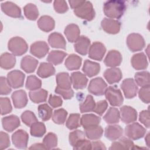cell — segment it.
I'll return each mask as SVG.
<instances>
[{
  "mask_svg": "<svg viewBox=\"0 0 150 150\" xmlns=\"http://www.w3.org/2000/svg\"><path fill=\"white\" fill-rule=\"evenodd\" d=\"M149 134L148 133L145 138V142L146 143V145L148 146H149Z\"/></svg>",
  "mask_w": 150,
  "mask_h": 150,
  "instance_id": "cell-63",
  "label": "cell"
},
{
  "mask_svg": "<svg viewBox=\"0 0 150 150\" xmlns=\"http://www.w3.org/2000/svg\"><path fill=\"white\" fill-rule=\"evenodd\" d=\"M108 107V103L105 100H101L98 101L94 107L93 111L99 115H102Z\"/></svg>",
  "mask_w": 150,
  "mask_h": 150,
  "instance_id": "cell-54",
  "label": "cell"
},
{
  "mask_svg": "<svg viewBox=\"0 0 150 150\" xmlns=\"http://www.w3.org/2000/svg\"><path fill=\"white\" fill-rule=\"evenodd\" d=\"M30 134L35 137H41L46 132L45 124L41 122H36L30 126Z\"/></svg>",
  "mask_w": 150,
  "mask_h": 150,
  "instance_id": "cell-42",
  "label": "cell"
},
{
  "mask_svg": "<svg viewBox=\"0 0 150 150\" xmlns=\"http://www.w3.org/2000/svg\"><path fill=\"white\" fill-rule=\"evenodd\" d=\"M80 117L79 114H71L66 121V127L67 128L69 129H74L79 127L81 124Z\"/></svg>",
  "mask_w": 150,
  "mask_h": 150,
  "instance_id": "cell-48",
  "label": "cell"
},
{
  "mask_svg": "<svg viewBox=\"0 0 150 150\" xmlns=\"http://www.w3.org/2000/svg\"><path fill=\"white\" fill-rule=\"evenodd\" d=\"M55 73V69L50 63H41L37 70L38 75L42 78H47Z\"/></svg>",
  "mask_w": 150,
  "mask_h": 150,
  "instance_id": "cell-32",
  "label": "cell"
},
{
  "mask_svg": "<svg viewBox=\"0 0 150 150\" xmlns=\"http://www.w3.org/2000/svg\"><path fill=\"white\" fill-rule=\"evenodd\" d=\"M49 47L48 45L44 41L35 42L31 45L30 48V53L38 58L41 59L45 56L48 53Z\"/></svg>",
  "mask_w": 150,
  "mask_h": 150,
  "instance_id": "cell-13",
  "label": "cell"
},
{
  "mask_svg": "<svg viewBox=\"0 0 150 150\" xmlns=\"http://www.w3.org/2000/svg\"><path fill=\"white\" fill-rule=\"evenodd\" d=\"M91 149H106V148L102 142L93 141L91 142Z\"/></svg>",
  "mask_w": 150,
  "mask_h": 150,
  "instance_id": "cell-60",
  "label": "cell"
},
{
  "mask_svg": "<svg viewBox=\"0 0 150 150\" xmlns=\"http://www.w3.org/2000/svg\"><path fill=\"white\" fill-rule=\"evenodd\" d=\"M74 149H91V142L84 139L73 146Z\"/></svg>",
  "mask_w": 150,
  "mask_h": 150,
  "instance_id": "cell-59",
  "label": "cell"
},
{
  "mask_svg": "<svg viewBox=\"0 0 150 150\" xmlns=\"http://www.w3.org/2000/svg\"><path fill=\"white\" fill-rule=\"evenodd\" d=\"M16 63V58L13 54L9 53H4L1 56L0 65L2 69H10L14 67Z\"/></svg>",
  "mask_w": 150,
  "mask_h": 150,
  "instance_id": "cell-34",
  "label": "cell"
},
{
  "mask_svg": "<svg viewBox=\"0 0 150 150\" xmlns=\"http://www.w3.org/2000/svg\"><path fill=\"white\" fill-rule=\"evenodd\" d=\"M67 115V112L63 108H60L54 111L52 116V120L56 124H63L66 121Z\"/></svg>",
  "mask_w": 150,
  "mask_h": 150,
  "instance_id": "cell-47",
  "label": "cell"
},
{
  "mask_svg": "<svg viewBox=\"0 0 150 150\" xmlns=\"http://www.w3.org/2000/svg\"><path fill=\"white\" fill-rule=\"evenodd\" d=\"M42 86V81L36 76L30 75L28 77L26 82V88L30 91L39 89Z\"/></svg>",
  "mask_w": 150,
  "mask_h": 150,
  "instance_id": "cell-43",
  "label": "cell"
},
{
  "mask_svg": "<svg viewBox=\"0 0 150 150\" xmlns=\"http://www.w3.org/2000/svg\"><path fill=\"white\" fill-rule=\"evenodd\" d=\"M43 144L47 149L54 148L57 145V136L52 132L48 133L43 138Z\"/></svg>",
  "mask_w": 150,
  "mask_h": 150,
  "instance_id": "cell-46",
  "label": "cell"
},
{
  "mask_svg": "<svg viewBox=\"0 0 150 150\" xmlns=\"http://www.w3.org/2000/svg\"><path fill=\"white\" fill-rule=\"evenodd\" d=\"M55 93L61 95L65 100L71 98L74 96V91L71 88L70 89H62L56 87L55 88Z\"/></svg>",
  "mask_w": 150,
  "mask_h": 150,
  "instance_id": "cell-55",
  "label": "cell"
},
{
  "mask_svg": "<svg viewBox=\"0 0 150 150\" xmlns=\"http://www.w3.org/2000/svg\"><path fill=\"white\" fill-rule=\"evenodd\" d=\"M107 85L101 77L92 79L88 85V91L95 96H102L105 93Z\"/></svg>",
  "mask_w": 150,
  "mask_h": 150,
  "instance_id": "cell-7",
  "label": "cell"
},
{
  "mask_svg": "<svg viewBox=\"0 0 150 150\" xmlns=\"http://www.w3.org/2000/svg\"><path fill=\"white\" fill-rule=\"evenodd\" d=\"M101 26L105 32L109 34H117L120 30L121 23L117 20L105 18L102 20Z\"/></svg>",
  "mask_w": 150,
  "mask_h": 150,
  "instance_id": "cell-12",
  "label": "cell"
},
{
  "mask_svg": "<svg viewBox=\"0 0 150 150\" xmlns=\"http://www.w3.org/2000/svg\"><path fill=\"white\" fill-rule=\"evenodd\" d=\"M84 129L86 136L88 138L93 140L99 139L101 137L103 133L102 127L99 125L87 128Z\"/></svg>",
  "mask_w": 150,
  "mask_h": 150,
  "instance_id": "cell-38",
  "label": "cell"
},
{
  "mask_svg": "<svg viewBox=\"0 0 150 150\" xmlns=\"http://www.w3.org/2000/svg\"><path fill=\"white\" fill-rule=\"evenodd\" d=\"M105 96L112 106H120L124 101L122 93L120 89L114 87L110 86L106 88L105 91Z\"/></svg>",
  "mask_w": 150,
  "mask_h": 150,
  "instance_id": "cell-4",
  "label": "cell"
},
{
  "mask_svg": "<svg viewBox=\"0 0 150 150\" xmlns=\"http://www.w3.org/2000/svg\"><path fill=\"white\" fill-rule=\"evenodd\" d=\"M67 53L60 50H52L51 51L47 57V60L51 64L57 65L62 63Z\"/></svg>",
  "mask_w": 150,
  "mask_h": 150,
  "instance_id": "cell-36",
  "label": "cell"
},
{
  "mask_svg": "<svg viewBox=\"0 0 150 150\" xmlns=\"http://www.w3.org/2000/svg\"><path fill=\"white\" fill-rule=\"evenodd\" d=\"M146 133V129L138 122H134L125 128V134L129 138L136 140L142 138Z\"/></svg>",
  "mask_w": 150,
  "mask_h": 150,
  "instance_id": "cell-6",
  "label": "cell"
},
{
  "mask_svg": "<svg viewBox=\"0 0 150 150\" xmlns=\"http://www.w3.org/2000/svg\"><path fill=\"white\" fill-rule=\"evenodd\" d=\"M106 52L105 46L100 42H94L90 47L88 51V56L90 58L101 61Z\"/></svg>",
  "mask_w": 150,
  "mask_h": 150,
  "instance_id": "cell-11",
  "label": "cell"
},
{
  "mask_svg": "<svg viewBox=\"0 0 150 150\" xmlns=\"http://www.w3.org/2000/svg\"><path fill=\"white\" fill-rule=\"evenodd\" d=\"M86 134L81 130H75L69 134V139L70 145L73 147L79 142L85 139Z\"/></svg>",
  "mask_w": 150,
  "mask_h": 150,
  "instance_id": "cell-45",
  "label": "cell"
},
{
  "mask_svg": "<svg viewBox=\"0 0 150 150\" xmlns=\"http://www.w3.org/2000/svg\"><path fill=\"white\" fill-rule=\"evenodd\" d=\"M85 1H69V3L70 5V7L74 9L77 8H78L79 6H80L81 4H83L84 3Z\"/></svg>",
  "mask_w": 150,
  "mask_h": 150,
  "instance_id": "cell-61",
  "label": "cell"
},
{
  "mask_svg": "<svg viewBox=\"0 0 150 150\" xmlns=\"http://www.w3.org/2000/svg\"><path fill=\"white\" fill-rule=\"evenodd\" d=\"M139 121L146 128H149V110H144L139 113Z\"/></svg>",
  "mask_w": 150,
  "mask_h": 150,
  "instance_id": "cell-58",
  "label": "cell"
},
{
  "mask_svg": "<svg viewBox=\"0 0 150 150\" xmlns=\"http://www.w3.org/2000/svg\"><path fill=\"white\" fill-rule=\"evenodd\" d=\"M100 120V118L94 114H84L81 117L80 124L85 129L87 128L98 125Z\"/></svg>",
  "mask_w": 150,
  "mask_h": 150,
  "instance_id": "cell-29",
  "label": "cell"
},
{
  "mask_svg": "<svg viewBox=\"0 0 150 150\" xmlns=\"http://www.w3.org/2000/svg\"><path fill=\"white\" fill-rule=\"evenodd\" d=\"M135 80L137 84L143 87L149 86L150 77L149 73L146 71L137 72L135 74Z\"/></svg>",
  "mask_w": 150,
  "mask_h": 150,
  "instance_id": "cell-39",
  "label": "cell"
},
{
  "mask_svg": "<svg viewBox=\"0 0 150 150\" xmlns=\"http://www.w3.org/2000/svg\"><path fill=\"white\" fill-rule=\"evenodd\" d=\"M39 116L43 121L49 120L53 114V111L47 104H42L38 107Z\"/></svg>",
  "mask_w": 150,
  "mask_h": 150,
  "instance_id": "cell-41",
  "label": "cell"
},
{
  "mask_svg": "<svg viewBox=\"0 0 150 150\" xmlns=\"http://www.w3.org/2000/svg\"><path fill=\"white\" fill-rule=\"evenodd\" d=\"M123 134L122 128L118 125L107 126L105 129V136L111 141H115L120 138Z\"/></svg>",
  "mask_w": 150,
  "mask_h": 150,
  "instance_id": "cell-26",
  "label": "cell"
},
{
  "mask_svg": "<svg viewBox=\"0 0 150 150\" xmlns=\"http://www.w3.org/2000/svg\"><path fill=\"white\" fill-rule=\"evenodd\" d=\"M29 139L28 133L23 130L19 129L12 135V141L15 147L19 149H26Z\"/></svg>",
  "mask_w": 150,
  "mask_h": 150,
  "instance_id": "cell-9",
  "label": "cell"
},
{
  "mask_svg": "<svg viewBox=\"0 0 150 150\" xmlns=\"http://www.w3.org/2000/svg\"><path fill=\"white\" fill-rule=\"evenodd\" d=\"M24 14L26 18L31 21L36 20L39 16L37 6L33 4H28L23 8Z\"/></svg>",
  "mask_w": 150,
  "mask_h": 150,
  "instance_id": "cell-40",
  "label": "cell"
},
{
  "mask_svg": "<svg viewBox=\"0 0 150 150\" xmlns=\"http://www.w3.org/2000/svg\"><path fill=\"white\" fill-rule=\"evenodd\" d=\"M53 6L55 11L59 13H63L67 11L69 8L65 1L56 0L54 1Z\"/></svg>",
  "mask_w": 150,
  "mask_h": 150,
  "instance_id": "cell-51",
  "label": "cell"
},
{
  "mask_svg": "<svg viewBox=\"0 0 150 150\" xmlns=\"http://www.w3.org/2000/svg\"><path fill=\"white\" fill-rule=\"evenodd\" d=\"M48 42L52 47L66 49V40L62 35L59 33L53 32L51 33L49 36Z\"/></svg>",
  "mask_w": 150,
  "mask_h": 150,
  "instance_id": "cell-22",
  "label": "cell"
},
{
  "mask_svg": "<svg viewBox=\"0 0 150 150\" xmlns=\"http://www.w3.org/2000/svg\"><path fill=\"white\" fill-rule=\"evenodd\" d=\"M56 83L59 88L62 89H70L71 86V77L69 73L62 72L58 73L56 76Z\"/></svg>",
  "mask_w": 150,
  "mask_h": 150,
  "instance_id": "cell-30",
  "label": "cell"
},
{
  "mask_svg": "<svg viewBox=\"0 0 150 150\" xmlns=\"http://www.w3.org/2000/svg\"><path fill=\"white\" fill-rule=\"evenodd\" d=\"M10 145V140L9 135L1 131L0 132V149L1 150L7 148Z\"/></svg>",
  "mask_w": 150,
  "mask_h": 150,
  "instance_id": "cell-56",
  "label": "cell"
},
{
  "mask_svg": "<svg viewBox=\"0 0 150 150\" xmlns=\"http://www.w3.org/2000/svg\"><path fill=\"white\" fill-rule=\"evenodd\" d=\"M8 49L13 55L21 56L25 53L28 49L26 41L22 38L16 36L12 38L8 42Z\"/></svg>",
  "mask_w": 150,
  "mask_h": 150,
  "instance_id": "cell-2",
  "label": "cell"
},
{
  "mask_svg": "<svg viewBox=\"0 0 150 150\" xmlns=\"http://www.w3.org/2000/svg\"><path fill=\"white\" fill-rule=\"evenodd\" d=\"M132 67L136 70H144L147 68L148 63L146 57L144 53H138L134 54L131 58Z\"/></svg>",
  "mask_w": 150,
  "mask_h": 150,
  "instance_id": "cell-21",
  "label": "cell"
},
{
  "mask_svg": "<svg viewBox=\"0 0 150 150\" xmlns=\"http://www.w3.org/2000/svg\"><path fill=\"white\" fill-rule=\"evenodd\" d=\"M2 124L5 131L12 132L20 125V120L16 115H11L2 118Z\"/></svg>",
  "mask_w": 150,
  "mask_h": 150,
  "instance_id": "cell-19",
  "label": "cell"
},
{
  "mask_svg": "<svg viewBox=\"0 0 150 150\" xmlns=\"http://www.w3.org/2000/svg\"><path fill=\"white\" fill-rule=\"evenodd\" d=\"M120 112L121 118L124 123L129 124L133 122L137 119V112L136 110L130 106H122L120 108Z\"/></svg>",
  "mask_w": 150,
  "mask_h": 150,
  "instance_id": "cell-14",
  "label": "cell"
},
{
  "mask_svg": "<svg viewBox=\"0 0 150 150\" xmlns=\"http://www.w3.org/2000/svg\"><path fill=\"white\" fill-rule=\"evenodd\" d=\"M134 142L129 139L123 137L119 139L118 141L114 142L110 149H133L134 147Z\"/></svg>",
  "mask_w": 150,
  "mask_h": 150,
  "instance_id": "cell-33",
  "label": "cell"
},
{
  "mask_svg": "<svg viewBox=\"0 0 150 150\" xmlns=\"http://www.w3.org/2000/svg\"><path fill=\"white\" fill-rule=\"evenodd\" d=\"M30 100L35 103H40L46 101L47 97V91L40 88L34 91H30L29 93Z\"/></svg>",
  "mask_w": 150,
  "mask_h": 150,
  "instance_id": "cell-35",
  "label": "cell"
},
{
  "mask_svg": "<svg viewBox=\"0 0 150 150\" xmlns=\"http://www.w3.org/2000/svg\"><path fill=\"white\" fill-rule=\"evenodd\" d=\"M96 103L93 97L91 95H87L84 101L80 105L81 112H87L93 111Z\"/></svg>",
  "mask_w": 150,
  "mask_h": 150,
  "instance_id": "cell-44",
  "label": "cell"
},
{
  "mask_svg": "<svg viewBox=\"0 0 150 150\" xmlns=\"http://www.w3.org/2000/svg\"><path fill=\"white\" fill-rule=\"evenodd\" d=\"M21 117L22 122L29 127H30L33 123L38 121L36 115L30 111H25L22 114Z\"/></svg>",
  "mask_w": 150,
  "mask_h": 150,
  "instance_id": "cell-49",
  "label": "cell"
},
{
  "mask_svg": "<svg viewBox=\"0 0 150 150\" xmlns=\"http://www.w3.org/2000/svg\"><path fill=\"white\" fill-rule=\"evenodd\" d=\"M121 87L127 98H132L136 96L138 86L132 79H126L122 82Z\"/></svg>",
  "mask_w": 150,
  "mask_h": 150,
  "instance_id": "cell-10",
  "label": "cell"
},
{
  "mask_svg": "<svg viewBox=\"0 0 150 150\" xmlns=\"http://www.w3.org/2000/svg\"><path fill=\"white\" fill-rule=\"evenodd\" d=\"M149 90V86H146L142 87L138 91L139 97L142 100V101L146 104H149L150 101Z\"/></svg>",
  "mask_w": 150,
  "mask_h": 150,
  "instance_id": "cell-53",
  "label": "cell"
},
{
  "mask_svg": "<svg viewBox=\"0 0 150 150\" xmlns=\"http://www.w3.org/2000/svg\"><path fill=\"white\" fill-rule=\"evenodd\" d=\"M1 103V115L7 114L12 111V108L10 100L7 97H1L0 98Z\"/></svg>",
  "mask_w": 150,
  "mask_h": 150,
  "instance_id": "cell-50",
  "label": "cell"
},
{
  "mask_svg": "<svg viewBox=\"0 0 150 150\" xmlns=\"http://www.w3.org/2000/svg\"><path fill=\"white\" fill-rule=\"evenodd\" d=\"M48 102L53 108H57L62 105V99L60 97L55 95H50Z\"/></svg>",
  "mask_w": 150,
  "mask_h": 150,
  "instance_id": "cell-57",
  "label": "cell"
},
{
  "mask_svg": "<svg viewBox=\"0 0 150 150\" xmlns=\"http://www.w3.org/2000/svg\"><path fill=\"white\" fill-rule=\"evenodd\" d=\"M38 26L40 30L49 32L54 29L55 22L52 17L44 15L41 16L38 21Z\"/></svg>",
  "mask_w": 150,
  "mask_h": 150,
  "instance_id": "cell-28",
  "label": "cell"
},
{
  "mask_svg": "<svg viewBox=\"0 0 150 150\" xmlns=\"http://www.w3.org/2000/svg\"><path fill=\"white\" fill-rule=\"evenodd\" d=\"M82 59L75 54H71L65 60V66L69 70L79 69L81 64Z\"/></svg>",
  "mask_w": 150,
  "mask_h": 150,
  "instance_id": "cell-31",
  "label": "cell"
},
{
  "mask_svg": "<svg viewBox=\"0 0 150 150\" xmlns=\"http://www.w3.org/2000/svg\"><path fill=\"white\" fill-rule=\"evenodd\" d=\"M12 91L7 79L4 77L0 78V94L1 95H7Z\"/></svg>",
  "mask_w": 150,
  "mask_h": 150,
  "instance_id": "cell-52",
  "label": "cell"
},
{
  "mask_svg": "<svg viewBox=\"0 0 150 150\" xmlns=\"http://www.w3.org/2000/svg\"><path fill=\"white\" fill-rule=\"evenodd\" d=\"M13 105L16 108H22L28 103V97L26 92L23 90L14 91L11 96Z\"/></svg>",
  "mask_w": 150,
  "mask_h": 150,
  "instance_id": "cell-17",
  "label": "cell"
},
{
  "mask_svg": "<svg viewBox=\"0 0 150 150\" xmlns=\"http://www.w3.org/2000/svg\"><path fill=\"white\" fill-rule=\"evenodd\" d=\"M126 9L124 1L120 0H111L105 2L103 10L105 16L110 18L119 19L124 14Z\"/></svg>",
  "mask_w": 150,
  "mask_h": 150,
  "instance_id": "cell-1",
  "label": "cell"
},
{
  "mask_svg": "<svg viewBox=\"0 0 150 150\" xmlns=\"http://www.w3.org/2000/svg\"><path fill=\"white\" fill-rule=\"evenodd\" d=\"M71 80L73 88L76 90L84 88L88 82V79L86 76L79 71H76L71 73Z\"/></svg>",
  "mask_w": 150,
  "mask_h": 150,
  "instance_id": "cell-18",
  "label": "cell"
},
{
  "mask_svg": "<svg viewBox=\"0 0 150 150\" xmlns=\"http://www.w3.org/2000/svg\"><path fill=\"white\" fill-rule=\"evenodd\" d=\"M127 45L132 52H138L143 49L145 42L142 35L136 33L129 34L127 39Z\"/></svg>",
  "mask_w": 150,
  "mask_h": 150,
  "instance_id": "cell-5",
  "label": "cell"
},
{
  "mask_svg": "<svg viewBox=\"0 0 150 150\" xmlns=\"http://www.w3.org/2000/svg\"><path fill=\"white\" fill-rule=\"evenodd\" d=\"M1 9L6 15L18 18L21 16V8L12 2H5L1 4Z\"/></svg>",
  "mask_w": 150,
  "mask_h": 150,
  "instance_id": "cell-16",
  "label": "cell"
},
{
  "mask_svg": "<svg viewBox=\"0 0 150 150\" xmlns=\"http://www.w3.org/2000/svg\"><path fill=\"white\" fill-rule=\"evenodd\" d=\"M67 40L71 43L75 42L80 37V30L79 26L74 23L68 25L64 31Z\"/></svg>",
  "mask_w": 150,
  "mask_h": 150,
  "instance_id": "cell-27",
  "label": "cell"
},
{
  "mask_svg": "<svg viewBox=\"0 0 150 150\" xmlns=\"http://www.w3.org/2000/svg\"><path fill=\"white\" fill-rule=\"evenodd\" d=\"M104 77L109 84H114L119 82L122 75L119 68L111 67L105 70L104 72Z\"/></svg>",
  "mask_w": 150,
  "mask_h": 150,
  "instance_id": "cell-20",
  "label": "cell"
},
{
  "mask_svg": "<svg viewBox=\"0 0 150 150\" xmlns=\"http://www.w3.org/2000/svg\"><path fill=\"white\" fill-rule=\"evenodd\" d=\"M25 75L21 71L15 70L8 73L7 80L11 87L18 88L23 86Z\"/></svg>",
  "mask_w": 150,
  "mask_h": 150,
  "instance_id": "cell-8",
  "label": "cell"
},
{
  "mask_svg": "<svg viewBox=\"0 0 150 150\" xmlns=\"http://www.w3.org/2000/svg\"><path fill=\"white\" fill-rule=\"evenodd\" d=\"M38 64V61L30 56H26L22 58L21 67L22 70L28 73L33 72Z\"/></svg>",
  "mask_w": 150,
  "mask_h": 150,
  "instance_id": "cell-24",
  "label": "cell"
},
{
  "mask_svg": "<svg viewBox=\"0 0 150 150\" xmlns=\"http://www.w3.org/2000/svg\"><path fill=\"white\" fill-rule=\"evenodd\" d=\"M122 62V56L121 53L115 50H110L105 56L104 62L108 67H115L120 66Z\"/></svg>",
  "mask_w": 150,
  "mask_h": 150,
  "instance_id": "cell-15",
  "label": "cell"
},
{
  "mask_svg": "<svg viewBox=\"0 0 150 150\" xmlns=\"http://www.w3.org/2000/svg\"><path fill=\"white\" fill-rule=\"evenodd\" d=\"M120 114L116 108L111 107L103 117L104 120L108 124H115L119 122Z\"/></svg>",
  "mask_w": 150,
  "mask_h": 150,
  "instance_id": "cell-37",
  "label": "cell"
},
{
  "mask_svg": "<svg viewBox=\"0 0 150 150\" xmlns=\"http://www.w3.org/2000/svg\"><path fill=\"white\" fill-rule=\"evenodd\" d=\"M29 149H47L45 146L43 145V144H35L32 145L30 147H29Z\"/></svg>",
  "mask_w": 150,
  "mask_h": 150,
  "instance_id": "cell-62",
  "label": "cell"
},
{
  "mask_svg": "<svg viewBox=\"0 0 150 150\" xmlns=\"http://www.w3.org/2000/svg\"><path fill=\"white\" fill-rule=\"evenodd\" d=\"M82 70L88 77H92L96 76L100 72V66L96 62L86 60L84 61Z\"/></svg>",
  "mask_w": 150,
  "mask_h": 150,
  "instance_id": "cell-25",
  "label": "cell"
},
{
  "mask_svg": "<svg viewBox=\"0 0 150 150\" xmlns=\"http://www.w3.org/2000/svg\"><path fill=\"white\" fill-rule=\"evenodd\" d=\"M74 14L88 21L93 20L95 16V11L92 4L90 1H84L80 6L74 9Z\"/></svg>",
  "mask_w": 150,
  "mask_h": 150,
  "instance_id": "cell-3",
  "label": "cell"
},
{
  "mask_svg": "<svg viewBox=\"0 0 150 150\" xmlns=\"http://www.w3.org/2000/svg\"><path fill=\"white\" fill-rule=\"evenodd\" d=\"M90 46V39L84 36H80L75 42L74 45L75 50L81 55H86L88 50Z\"/></svg>",
  "mask_w": 150,
  "mask_h": 150,
  "instance_id": "cell-23",
  "label": "cell"
}]
</instances>
